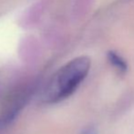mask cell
Masks as SVG:
<instances>
[{
	"label": "cell",
	"mask_w": 134,
	"mask_h": 134,
	"mask_svg": "<svg viewBox=\"0 0 134 134\" xmlns=\"http://www.w3.org/2000/svg\"><path fill=\"white\" fill-rule=\"evenodd\" d=\"M90 69L88 57H79L61 67L52 76L41 93L43 102L58 103L72 95L87 77Z\"/></svg>",
	"instance_id": "obj_1"
},
{
	"label": "cell",
	"mask_w": 134,
	"mask_h": 134,
	"mask_svg": "<svg viewBox=\"0 0 134 134\" xmlns=\"http://www.w3.org/2000/svg\"><path fill=\"white\" fill-rule=\"evenodd\" d=\"M108 59L110 62V64L115 67L120 72H125L128 69L127 62L125 61L121 56H120L118 53L114 51H109L108 53Z\"/></svg>",
	"instance_id": "obj_2"
},
{
	"label": "cell",
	"mask_w": 134,
	"mask_h": 134,
	"mask_svg": "<svg viewBox=\"0 0 134 134\" xmlns=\"http://www.w3.org/2000/svg\"><path fill=\"white\" fill-rule=\"evenodd\" d=\"M83 134H97V131H96V130L94 128H88L83 132Z\"/></svg>",
	"instance_id": "obj_3"
}]
</instances>
